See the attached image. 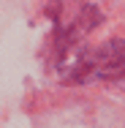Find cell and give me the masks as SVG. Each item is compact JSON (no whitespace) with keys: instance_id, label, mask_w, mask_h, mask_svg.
<instances>
[{"instance_id":"1","label":"cell","mask_w":125,"mask_h":128,"mask_svg":"<svg viewBox=\"0 0 125 128\" xmlns=\"http://www.w3.org/2000/svg\"><path fill=\"white\" fill-rule=\"evenodd\" d=\"M125 76V41H106L87 54H76L65 79H123Z\"/></svg>"}]
</instances>
